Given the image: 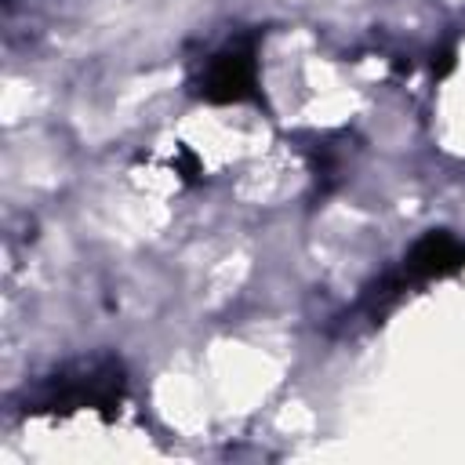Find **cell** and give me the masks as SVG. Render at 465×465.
<instances>
[{
	"mask_svg": "<svg viewBox=\"0 0 465 465\" xmlns=\"http://www.w3.org/2000/svg\"><path fill=\"white\" fill-rule=\"evenodd\" d=\"M124 392H127V378H124L120 360L98 356V360L76 363L73 371L54 374L47 396L33 411L73 414V411L91 407V411H102L105 418H113V411H120V403H124Z\"/></svg>",
	"mask_w": 465,
	"mask_h": 465,
	"instance_id": "obj_1",
	"label": "cell"
},
{
	"mask_svg": "<svg viewBox=\"0 0 465 465\" xmlns=\"http://www.w3.org/2000/svg\"><path fill=\"white\" fill-rule=\"evenodd\" d=\"M196 94L211 105H240V102H262V87H258V36H236L225 47H218L200 80H196Z\"/></svg>",
	"mask_w": 465,
	"mask_h": 465,
	"instance_id": "obj_2",
	"label": "cell"
},
{
	"mask_svg": "<svg viewBox=\"0 0 465 465\" xmlns=\"http://www.w3.org/2000/svg\"><path fill=\"white\" fill-rule=\"evenodd\" d=\"M458 269H465V243L458 236H450L447 229H429L407 251L403 276L396 280V287H403V283H425V280H443V276H450Z\"/></svg>",
	"mask_w": 465,
	"mask_h": 465,
	"instance_id": "obj_3",
	"label": "cell"
}]
</instances>
